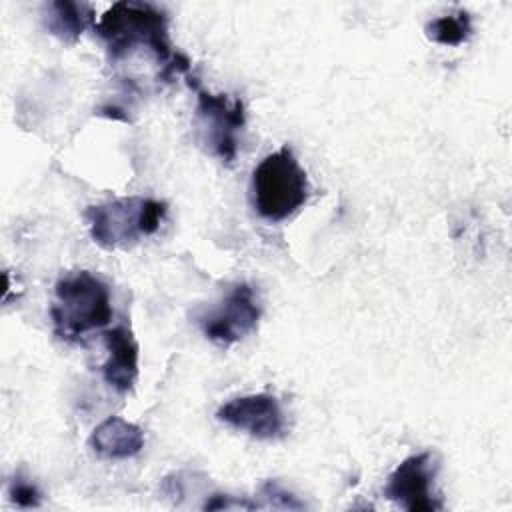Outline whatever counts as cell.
Returning a JSON list of instances; mask_svg holds the SVG:
<instances>
[{
  "label": "cell",
  "instance_id": "cell-6",
  "mask_svg": "<svg viewBox=\"0 0 512 512\" xmlns=\"http://www.w3.org/2000/svg\"><path fill=\"white\" fill-rule=\"evenodd\" d=\"M260 304L248 282H238L226 298L200 318L204 336L218 346H232L258 328Z\"/></svg>",
  "mask_w": 512,
  "mask_h": 512
},
{
  "label": "cell",
  "instance_id": "cell-2",
  "mask_svg": "<svg viewBox=\"0 0 512 512\" xmlns=\"http://www.w3.org/2000/svg\"><path fill=\"white\" fill-rule=\"evenodd\" d=\"M50 318L54 334L64 342H78L88 332L104 328L112 320L106 282L88 270L62 276L54 286Z\"/></svg>",
  "mask_w": 512,
  "mask_h": 512
},
{
  "label": "cell",
  "instance_id": "cell-9",
  "mask_svg": "<svg viewBox=\"0 0 512 512\" xmlns=\"http://www.w3.org/2000/svg\"><path fill=\"white\" fill-rule=\"evenodd\" d=\"M108 358L102 366V376L110 388L126 394L138 380V342L130 328L116 326L104 332Z\"/></svg>",
  "mask_w": 512,
  "mask_h": 512
},
{
  "label": "cell",
  "instance_id": "cell-12",
  "mask_svg": "<svg viewBox=\"0 0 512 512\" xmlns=\"http://www.w3.org/2000/svg\"><path fill=\"white\" fill-rule=\"evenodd\" d=\"M472 34V18L466 10L438 16L426 24L428 40L442 46H460Z\"/></svg>",
  "mask_w": 512,
  "mask_h": 512
},
{
  "label": "cell",
  "instance_id": "cell-7",
  "mask_svg": "<svg viewBox=\"0 0 512 512\" xmlns=\"http://www.w3.org/2000/svg\"><path fill=\"white\" fill-rule=\"evenodd\" d=\"M438 472V460L432 452H420L404 458L388 476L384 496L398 502L408 512H434L442 508L432 494V482Z\"/></svg>",
  "mask_w": 512,
  "mask_h": 512
},
{
  "label": "cell",
  "instance_id": "cell-15",
  "mask_svg": "<svg viewBox=\"0 0 512 512\" xmlns=\"http://www.w3.org/2000/svg\"><path fill=\"white\" fill-rule=\"evenodd\" d=\"M258 504L254 502H244V500H234L228 494H214L210 500H206L204 510H222V508H256Z\"/></svg>",
  "mask_w": 512,
  "mask_h": 512
},
{
  "label": "cell",
  "instance_id": "cell-5",
  "mask_svg": "<svg viewBox=\"0 0 512 512\" xmlns=\"http://www.w3.org/2000/svg\"><path fill=\"white\" fill-rule=\"evenodd\" d=\"M188 80L196 90V118L204 144L224 164H232L238 156V134L246 124L242 100L204 90L196 78L188 76Z\"/></svg>",
  "mask_w": 512,
  "mask_h": 512
},
{
  "label": "cell",
  "instance_id": "cell-14",
  "mask_svg": "<svg viewBox=\"0 0 512 512\" xmlns=\"http://www.w3.org/2000/svg\"><path fill=\"white\" fill-rule=\"evenodd\" d=\"M260 494L268 500V506H272V508H288V510L304 508V504L300 500H296V496L286 492L276 480L264 482L260 488Z\"/></svg>",
  "mask_w": 512,
  "mask_h": 512
},
{
  "label": "cell",
  "instance_id": "cell-1",
  "mask_svg": "<svg viewBox=\"0 0 512 512\" xmlns=\"http://www.w3.org/2000/svg\"><path fill=\"white\" fill-rule=\"evenodd\" d=\"M94 30L104 40L112 60L142 46L162 64V78H170L176 72H190V60L172 48L164 10L154 4L130 0L116 2L98 18V22H94Z\"/></svg>",
  "mask_w": 512,
  "mask_h": 512
},
{
  "label": "cell",
  "instance_id": "cell-3",
  "mask_svg": "<svg viewBox=\"0 0 512 512\" xmlns=\"http://www.w3.org/2000/svg\"><path fill=\"white\" fill-rule=\"evenodd\" d=\"M308 196V174L288 146L264 156L252 172V204L268 222L290 218L308 202Z\"/></svg>",
  "mask_w": 512,
  "mask_h": 512
},
{
  "label": "cell",
  "instance_id": "cell-13",
  "mask_svg": "<svg viewBox=\"0 0 512 512\" xmlns=\"http://www.w3.org/2000/svg\"><path fill=\"white\" fill-rule=\"evenodd\" d=\"M8 496L18 508H38L42 504V492L38 486L20 474H16L8 486Z\"/></svg>",
  "mask_w": 512,
  "mask_h": 512
},
{
  "label": "cell",
  "instance_id": "cell-8",
  "mask_svg": "<svg viewBox=\"0 0 512 512\" xmlns=\"http://www.w3.org/2000/svg\"><path fill=\"white\" fill-rule=\"evenodd\" d=\"M216 418L258 440H276L286 432V414L280 402L266 392L236 396L224 402Z\"/></svg>",
  "mask_w": 512,
  "mask_h": 512
},
{
  "label": "cell",
  "instance_id": "cell-10",
  "mask_svg": "<svg viewBox=\"0 0 512 512\" xmlns=\"http://www.w3.org/2000/svg\"><path fill=\"white\" fill-rule=\"evenodd\" d=\"M88 442L100 458L126 460L142 452L144 430L120 416H110L94 428Z\"/></svg>",
  "mask_w": 512,
  "mask_h": 512
},
{
  "label": "cell",
  "instance_id": "cell-4",
  "mask_svg": "<svg viewBox=\"0 0 512 512\" xmlns=\"http://www.w3.org/2000/svg\"><path fill=\"white\" fill-rule=\"evenodd\" d=\"M166 204L144 196H126L88 206L84 218L90 238L104 250L128 248L160 230Z\"/></svg>",
  "mask_w": 512,
  "mask_h": 512
},
{
  "label": "cell",
  "instance_id": "cell-11",
  "mask_svg": "<svg viewBox=\"0 0 512 512\" xmlns=\"http://www.w3.org/2000/svg\"><path fill=\"white\" fill-rule=\"evenodd\" d=\"M94 10L90 4L72 0H54L46 4V30L66 44H74L82 32L92 24Z\"/></svg>",
  "mask_w": 512,
  "mask_h": 512
}]
</instances>
